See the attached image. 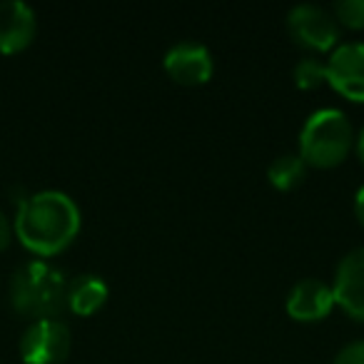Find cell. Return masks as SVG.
I'll use <instances>...</instances> for the list:
<instances>
[{
    "instance_id": "6da1fadb",
    "label": "cell",
    "mask_w": 364,
    "mask_h": 364,
    "mask_svg": "<svg viewBox=\"0 0 364 364\" xmlns=\"http://www.w3.org/2000/svg\"><path fill=\"white\" fill-rule=\"evenodd\" d=\"M80 208L60 190H43L18 203L13 235L36 257H55L65 252L80 235Z\"/></svg>"
},
{
    "instance_id": "7a4b0ae2",
    "label": "cell",
    "mask_w": 364,
    "mask_h": 364,
    "mask_svg": "<svg viewBox=\"0 0 364 364\" xmlns=\"http://www.w3.org/2000/svg\"><path fill=\"white\" fill-rule=\"evenodd\" d=\"M68 282L70 279L50 262L31 259L11 277L13 309L33 322L58 319L68 309Z\"/></svg>"
},
{
    "instance_id": "3957f363",
    "label": "cell",
    "mask_w": 364,
    "mask_h": 364,
    "mask_svg": "<svg viewBox=\"0 0 364 364\" xmlns=\"http://www.w3.org/2000/svg\"><path fill=\"white\" fill-rule=\"evenodd\" d=\"M354 147V130L349 117L337 107H322L304 120L299 130V152L307 167L332 170L342 165Z\"/></svg>"
},
{
    "instance_id": "277c9868",
    "label": "cell",
    "mask_w": 364,
    "mask_h": 364,
    "mask_svg": "<svg viewBox=\"0 0 364 364\" xmlns=\"http://www.w3.org/2000/svg\"><path fill=\"white\" fill-rule=\"evenodd\" d=\"M287 33L299 48L314 53H332L339 46V23L319 6H294L287 16Z\"/></svg>"
},
{
    "instance_id": "5b68a950",
    "label": "cell",
    "mask_w": 364,
    "mask_h": 364,
    "mask_svg": "<svg viewBox=\"0 0 364 364\" xmlns=\"http://www.w3.org/2000/svg\"><path fill=\"white\" fill-rule=\"evenodd\" d=\"M70 329L60 319L31 322L21 337V359L26 364H63L70 354Z\"/></svg>"
},
{
    "instance_id": "8992f818",
    "label": "cell",
    "mask_w": 364,
    "mask_h": 364,
    "mask_svg": "<svg viewBox=\"0 0 364 364\" xmlns=\"http://www.w3.org/2000/svg\"><path fill=\"white\" fill-rule=\"evenodd\" d=\"M327 85L349 102H364V43H342L329 53Z\"/></svg>"
},
{
    "instance_id": "52a82bcc",
    "label": "cell",
    "mask_w": 364,
    "mask_h": 364,
    "mask_svg": "<svg viewBox=\"0 0 364 364\" xmlns=\"http://www.w3.org/2000/svg\"><path fill=\"white\" fill-rule=\"evenodd\" d=\"M162 68L165 73L177 82V85L198 87L213 80L215 60L213 53L195 41H182L175 43L162 58Z\"/></svg>"
},
{
    "instance_id": "ba28073f",
    "label": "cell",
    "mask_w": 364,
    "mask_h": 364,
    "mask_svg": "<svg viewBox=\"0 0 364 364\" xmlns=\"http://www.w3.org/2000/svg\"><path fill=\"white\" fill-rule=\"evenodd\" d=\"M334 302L347 317L364 324V247H357L339 259L332 282Z\"/></svg>"
},
{
    "instance_id": "9c48e42d",
    "label": "cell",
    "mask_w": 364,
    "mask_h": 364,
    "mask_svg": "<svg viewBox=\"0 0 364 364\" xmlns=\"http://www.w3.org/2000/svg\"><path fill=\"white\" fill-rule=\"evenodd\" d=\"M334 307H337V302H334L332 284L314 277L299 279L289 289L287 302H284V309H287L289 317L302 324L322 322V319H327L334 312Z\"/></svg>"
},
{
    "instance_id": "30bf717a",
    "label": "cell",
    "mask_w": 364,
    "mask_h": 364,
    "mask_svg": "<svg viewBox=\"0 0 364 364\" xmlns=\"http://www.w3.org/2000/svg\"><path fill=\"white\" fill-rule=\"evenodd\" d=\"M38 36V18L23 0H6L0 3V53L18 55L28 50Z\"/></svg>"
},
{
    "instance_id": "8fae6325",
    "label": "cell",
    "mask_w": 364,
    "mask_h": 364,
    "mask_svg": "<svg viewBox=\"0 0 364 364\" xmlns=\"http://www.w3.org/2000/svg\"><path fill=\"white\" fill-rule=\"evenodd\" d=\"M110 289L100 274H77L68 282V309L77 317H90L105 307Z\"/></svg>"
},
{
    "instance_id": "7c38bea8",
    "label": "cell",
    "mask_w": 364,
    "mask_h": 364,
    "mask_svg": "<svg viewBox=\"0 0 364 364\" xmlns=\"http://www.w3.org/2000/svg\"><path fill=\"white\" fill-rule=\"evenodd\" d=\"M307 177V165L304 160L297 155V152H287V155H279L272 160V165L267 167V180L274 190H282V193H289V190L299 188Z\"/></svg>"
},
{
    "instance_id": "4fadbf2b",
    "label": "cell",
    "mask_w": 364,
    "mask_h": 364,
    "mask_svg": "<svg viewBox=\"0 0 364 364\" xmlns=\"http://www.w3.org/2000/svg\"><path fill=\"white\" fill-rule=\"evenodd\" d=\"M327 82V60L319 55H307L294 65V85L299 90H317Z\"/></svg>"
},
{
    "instance_id": "5bb4252c",
    "label": "cell",
    "mask_w": 364,
    "mask_h": 364,
    "mask_svg": "<svg viewBox=\"0 0 364 364\" xmlns=\"http://www.w3.org/2000/svg\"><path fill=\"white\" fill-rule=\"evenodd\" d=\"M332 16L349 31H364V0H339L332 8Z\"/></svg>"
},
{
    "instance_id": "9a60e30c",
    "label": "cell",
    "mask_w": 364,
    "mask_h": 364,
    "mask_svg": "<svg viewBox=\"0 0 364 364\" xmlns=\"http://www.w3.org/2000/svg\"><path fill=\"white\" fill-rule=\"evenodd\" d=\"M332 364H364V339L349 342L347 347L339 349Z\"/></svg>"
},
{
    "instance_id": "2e32d148",
    "label": "cell",
    "mask_w": 364,
    "mask_h": 364,
    "mask_svg": "<svg viewBox=\"0 0 364 364\" xmlns=\"http://www.w3.org/2000/svg\"><path fill=\"white\" fill-rule=\"evenodd\" d=\"M13 242V223L6 218V213L0 210V252Z\"/></svg>"
},
{
    "instance_id": "e0dca14e",
    "label": "cell",
    "mask_w": 364,
    "mask_h": 364,
    "mask_svg": "<svg viewBox=\"0 0 364 364\" xmlns=\"http://www.w3.org/2000/svg\"><path fill=\"white\" fill-rule=\"evenodd\" d=\"M354 215H357L359 225L364 228V185L357 190V195H354Z\"/></svg>"
},
{
    "instance_id": "ac0fdd59",
    "label": "cell",
    "mask_w": 364,
    "mask_h": 364,
    "mask_svg": "<svg viewBox=\"0 0 364 364\" xmlns=\"http://www.w3.org/2000/svg\"><path fill=\"white\" fill-rule=\"evenodd\" d=\"M354 150H357V157H359V162H362V167H364V130L359 132V137H354Z\"/></svg>"
}]
</instances>
